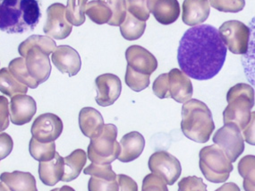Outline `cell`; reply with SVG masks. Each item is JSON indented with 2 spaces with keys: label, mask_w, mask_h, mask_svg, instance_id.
I'll list each match as a JSON object with an SVG mask.
<instances>
[{
  "label": "cell",
  "mask_w": 255,
  "mask_h": 191,
  "mask_svg": "<svg viewBox=\"0 0 255 191\" xmlns=\"http://www.w3.org/2000/svg\"><path fill=\"white\" fill-rule=\"evenodd\" d=\"M178 191H208L207 185L203 179L196 176H189L181 180L178 183Z\"/></svg>",
  "instance_id": "41"
},
{
  "label": "cell",
  "mask_w": 255,
  "mask_h": 191,
  "mask_svg": "<svg viewBox=\"0 0 255 191\" xmlns=\"http://www.w3.org/2000/svg\"><path fill=\"white\" fill-rule=\"evenodd\" d=\"M66 6L55 3L47 9V20L43 31L47 35L55 40H64L70 35L73 26L66 16Z\"/></svg>",
  "instance_id": "10"
},
{
  "label": "cell",
  "mask_w": 255,
  "mask_h": 191,
  "mask_svg": "<svg viewBox=\"0 0 255 191\" xmlns=\"http://www.w3.org/2000/svg\"><path fill=\"white\" fill-rule=\"evenodd\" d=\"M29 151L32 158L39 162H49L56 156L55 142L41 143L31 138L29 145Z\"/></svg>",
  "instance_id": "31"
},
{
  "label": "cell",
  "mask_w": 255,
  "mask_h": 191,
  "mask_svg": "<svg viewBox=\"0 0 255 191\" xmlns=\"http://www.w3.org/2000/svg\"><path fill=\"white\" fill-rule=\"evenodd\" d=\"M85 14L97 24L109 23L113 16V12L105 0H93L89 2Z\"/></svg>",
  "instance_id": "26"
},
{
  "label": "cell",
  "mask_w": 255,
  "mask_h": 191,
  "mask_svg": "<svg viewBox=\"0 0 255 191\" xmlns=\"http://www.w3.org/2000/svg\"><path fill=\"white\" fill-rule=\"evenodd\" d=\"M0 191H12L9 189L8 186L5 183L1 182L0 183Z\"/></svg>",
  "instance_id": "50"
},
{
  "label": "cell",
  "mask_w": 255,
  "mask_h": 191,
  "mask_svg": "<svg viewBox=\"0 0 255 191\" xmlns=\"http://www.w3.org/2000/svg\"><path fill=\"white\" fill-rule=\"evenodd\" d=\"M210 4L213 8L224 13H238L241 12L245 5V0H210Z\"/></svg>",
  "instance_id": "37"
},
{
  "label": "cell",
  "mask_w": 255,
  "mask_h": 191,
  "mask_svg": "<svg viewBox=\"0 0 255 191\" xmlns=\"http://www.w3.org/2000/svg\"><path fill=\"white\" fill-rule=\"evenodd\" d=\"M238 173L245 181L255 186V156H247L238 164Z\"/></svg>",
  "instance_id": "36"
},
{
  "label": "cell",
  "mask_w": 255,
  "mask_h": 191,
  "mask_svg": "<svg viewBox=\"0 0 255 191\" xmlns=\"http://www.w3.org/2000/svg\"><path fill=\"white\" fill-rule=\"evenodd\" d=\"M0 91L2 94L13 98L18 94H26L28 86L16 80L8 68L0 70Z\"/></svg>",
  "instance_id": "28"
},
{
  "label": "cell",
  "mask_w": 255,
  "mask_h": 191,
  "mask_svg": "<svg viewBox=\"0 0 255 191\" xmlns=\"http://www.w3.org/2000/svg\"><path fill=\"white\" fill-rule=\"evenodd\" d=\"M128 13H131L140 21L146 22L150 18V10L147 0H126Z\"/></svg>",
  "instance_id": "35"
},
{
  "label": "cell",
  "mask_w": 255,
  "mask_h": 191,
  "mask_svg": "<svg viewBox=\"0 0 255 191\" xmlns=\"http://www.w3.org/2000/svg\"><path fill=\"white\" fill-rule=\"evenodd\" d=\"M210 12L211 4L208 0H185L182 20L186 25L197 26L206 21Z\"/></svg>",
  "instance_id": "19"
},
{
  "label": "cell",
  "mask_w": 255,
  "mask_h": 191,
  "mask_svg": "<svg viewBox=\"0 0 255 191\" xmlns=\"http://www.w3.org/2000/svg\"><path fill=\"white\" fill-rule=\"evenodd\" d=\"M229 105L223 112L224 124L235 123L244 130L252 119L251 110L255 106V89L247 84H238L227 94Z\"/></svg>",
  "instance_id": "4"
},
{
  "label": "cell",
  "mask_w": 255,
  "mask_h": 191,
  "mask_svg": "<svg viewBox=\"0 0 255 191\" xmlns=\"http://www.w3.org/2000/svg\"><path fill=\"white\" fill-rule=\"evenodd\" d=\"M65 173L64 157L57 153L53 160L49 162H40L39 176L41 183L52 187L62 181Z\"/></svg>",
  "instance_id": "22"
},
{
  "label": "cell",
  "mask_w": 255,
  "mask_h": 191,
  "mask_svg": "<svg viewBox=\"0 0 255 191\" xmlns=\"http://www.w3.org/2000/svg\"><path fill=\"white\" fill-rule=\"evenodd\" d=\"M98 94L95 101L100 106L108 107L114 104L119 99L122 84L119 76L113 74H103L98 76L95 80Z\"/></svg>",
  "instance_id": "12"
},
{
  "label": "cell",
  "mask_w": 255,
  "mask_h": 191,
  "mask_svg": "<svg viewBox=\"0 0 255 191\" xmlns=\"http://www.w3.org/2000/svg\"><path fill=\"white\" fill-rule=\"evenodd\" d=\"M150 76L133 70L128 65L125 82L130 89L139 93L150 85Z\"/></svg>",
  "instance_id": "33"
},
{
  "label": "cell",
  "mask_w": 255,
  "mask_h": 191,
  "mask_svg": "<svg viewBox=\"0 0 255 191\" xmlns=\"http://www.w3.org/2000/svg\"><path fill=\"white\" fill-rule=\"evenodd\" d=\"M245 140L249 145L255 146V111L252 112V119L247 128L243 130Z\"/></svg>",
  "instance_id": "45"
},
{
  "label": "cell",
  "mask_w": 255,
  "mask_h": 191,
  "mask_svg": "<svg viewBox=\"0 0 255 191\" xmlns=\"http://www.w3.org/2000/svg\"><path fill=\"white\" fill-rule=\"evenodd\" d=\"M105 1L109 4L113 12V16L111 18L109 24L111 26H121V24L125 22L128 14L126 0H105Z\"/></svg>",
  "instance_id": "34"
},
{
  "label": "cell",
  "mask_w": 255,
  "mask_h": 191,
  "mask_svg": "<svg viewBox=\"0 0 255 191\" xmlns=\"http://www.w3.org/2000/svg\"><path fill=\"white\" fill-rule=\"evenodd\" d=\"M32 48H39L49 55L53 53L57 47L56 41L48 35H32L19 45L18 52L22 58H25L27 52Z\"/></svg>",
  "instance_id": "25"
},
{
  "label": "cell",
  "mask_w": 255,
  "mask_h": 191,
  "mask_svg": "<svg viewBox=\"0 0 255 191\" xmlns=\"http://www.w3.org/2000/svg\"><path fill=\"white\" fill-rule=\"evenodd\" d=\"M249 27L251 29L249 48L247 54L243 55L242 65L247 80L255 89V16L252 19Z\"/></svg>",
  "instance_id": "27"
},
{
  "label": "cell",
  "mask_w": 255,
  "mask_h": 191,
  "mask_svg": "<svg viewBox=\"0 0 255 191\" xmlns=\"http://www.w3.org/2000/svg\"><path fill=\"white\" fill-rule=\"evenodd\" d=\"M52 62L55 67L63 74L75 76L82 67L80 55L74 48L67 45H60L52 53Z\"/></svg>",
  "instance_id": "15"
},
{
  "label": "cell",
  "mask_w": 255,
  "mask_h": 191,
  "mask_svg": "<svg viewBox=\"0 0 255 191\" xmlns=\"http://www.w3.org/2000/svg\"><path fill=\"white\" fill-rule=\"evenodd\" d=\"M181 129L194 142L206 143L215 129L211 110L204 102L191 99L182 108Z\"/></svg>",
  "instance_id": "3"
},
{
  "label": "cell",
  "mask_w": 255,
  "mask_h": 191,
  "mask_svg": "<svg viewBox=\"0 0 255 191\" xmlns=\"http://www.w3.org/2000/svg\"><path fill=\"white\" fill-rule=\"evenodd\" d=\"M146 29V22L140 21L131 13L127 14L125 22L120 26V31L127 40H136L143 35Z\"/></svg>",
  "instance_id": "30"
},
{
  "label": "cell",
  "mask_w": 255,
  "mask_h": 191,
  "mask_svg": "<svg viewBox=\"0 0 255 191\" xmlns=\"http://www.w3.org/2000/svg\"><path fill=\"white\" fill-rule=\"evenodd\" d=\"M200 169L207 181L213 183L227 182L233 165L225 152L217 145L203 147L199 154Z\"/></svg>",
  "instance_id": "5"
},
{
  "label": "cell",
  "mask_w": 255,
  "mask_h": 191,
  "mask_svg": "<svg viewBox=\"0 0 255 191\" xmlns=\"http://www.w3.org/2000/svg\"><path fill=\"white\" fill-rule=\"evenodd\" d=\"M0 178L12 191H38L35 178L30 173L19 171L3 173Z\"/></svg>",
  "instance_id": "23"
},
{
  "label": "cell",
  "mask_w": 255,
  "mask_h": 191,
  "mask_svg": "<svg viewBox=\"0 0 255 191\" xmlns=\"http://www.w3.org/2000/svg\"><path fill=\"white\" fill-rule=\"evenodd\" d=\"M8 69L16 80L23 85H27L31 89H36L39 86L38 82L30 75V73L28 71L25 58H14L9 63Z\"/></svg>",
  "instance_id": "29"
},
{
  "label": "cell",
  "mask_w": 255,
  "mask_h": 191,
  "mask_svg": "<svg viewBox=\"0 0 255 191\" xmlns=\"http://www.w3.org/2000/svg\"><path fill=\"white\" fill-rule=\"evenodd\" d=\"M0 100H1V131H3L8 127V115L10 116V113H8V107H7L8 102L6 98L1 96Z\"/></svg>",
  "instance_id": "46"
},
{
  "label": "cell",
  "mask_w": 255,
  "mask_h": 191,
  "mask_svg": "<svg viewBox=\"0 0 255 191\" xmlns=\"http://www.w3.org/2000/svg\"><path fill=\"white\" fill-rule=\"evenodd\" d=\"M219 31L225 44L232 53L247 54L251 37L250 27L240 21L231 20L225 22L220 27Z\"/></svg>",
  "instance_id": "7"
},
{
  "label": "cell",
  "mask_w": 255,
  "mask_h": 191,
  "mask_svg": "<svg viewBox=\"0 0 255 191\" xmlns=\"http://www.w3.org/2000/svg\"><path fill=\"white\" fill-rule=\"evenodd\" d=\"M37 111L35 100L26 94H18L11 99L9 113L11 122L17 126L29 123Z\"/></svg>",
  "instance_id": "13"
},
{
  "label": "cell",
  "mask_w": 255,
  "mask_h": 191,
  "mask_svg": "<svg viewBox=\"0 0 255 191\" xmlns=\"http://www.w3.org/2000/svg\"><path fill=\"white\" fill-rule=\"evenodd\" d=\"M88 0H67L66 16L72 25L81 26L85 22V9Z\"/></svg>",
  "instance_id": "32"
},
{
  "label": "cell",
  "mask_w": 255,
  "mask_h": 191,
  "mask_svg": "<svg viewBox=\"0 0 255 191\" xmlns=\"http://www.w3.org/2000/svg\"><path fill=\"white\" fill-rule=\"evenodd\" d=\"M119 191H138V185L131 177L125 174L118 175Z\"/></svg>",
  "instance_id": "44"
},
{
  "label": "cell",
  "mask_w": 255,
  "mask_h": 191,
  "mask_svg": "<svg viewBox=\"0 0 255 191\" xmlns=\"http://www.w3.org/2000/svg\"><path fill=\"white\" fill-rule=\"evenodd\" d=\"M120 146L121 153L118 159L122 163H130L141 156L145 147V139L141 133L132 131L121 138Z\"/></svg>",
  "instance_id": "21"
},
{
  "label": "cell",
  "mask_w": 255,
  "mask_h": 191,
  "mask_svg": "<svg viewBox=\"0 0 255 191\" xmlns=\"http://www.w3.org/2000/svg\"><path fill=\"white\" fill-rule=\"evenodd\" d=\"M84 174L85 175L107 179L110 181H114L118 179V175L115 174L110 165H98L93 163L84 170Z\"/></svg>",
  "instance_id": "38"
},
{
  "label": "cell",
  "mask_w": 255,
  "mask_h": 191,
  "mask_svg": "<svg viewBox=\"0 0 255 191\" xmlns=\"http://www.w3.org/2000/svg\"><path fill=\"white\" fill-rule=\"evenodd\" d=\"M104 120L100 111L92 107L83 108L79 113V127L85 137H99L104 129Z\"/></svg>",
  "instance_id": "20"
},
{
  "label": "cell",
  "mask_w": 255,
  "mask_h": 191,
  "mask_svg": "<svg viewBox=\"0 0 255 191\" xmlns=\"http://www.w3.org/2000/svg\"><path fill=\"white\" fill-rule=\"evenodd\" d=\"M243 186H244V190L246 191H255V186L247 183V181H245V180L243 183Z\"/></svg>",
  "instance_id": "48"
},
{
  "label": "cell",
  "mask_w": 255,
  "mask_h": 191,
  "mask_svg": "<svg viewBox=\"0 0 255 191\" xmlns=\"http://www.w3.org/2000/svg\"><path fill=\"white\" fill-rule=\"evenodd\" d=\"M168 84L170 98L179 103H185L191 100L194 94L193 84L189 76L177 68L168 73Z\"/></svg>",
  "instance_id": "17"
},
{
  "label": "cell",
  "mask_w": 255,
  "mask_h": 191,
  "mask_svg": "<svg viewBox=\"0 0 255 191\" xmlns=\"http://www.w3.org/2000/svg\"><path fill=\"white\" fill-rule=\"evenodd\" d=\"M65 173L62 182L69 183L74 181L82 173L87 162V155L83 149H76L71 155L64 157Z\"/></svg>",
  "instance_id": "24"
},
{
  "label": "cell",
  "mask_w": 255,
  "mask_h": 191,
  "mask_svg": "<svg viewBox=\"0 0 255 191\" xmlns=\"http://www.w3.org/2000/svg\"><path fill=\"white\" fill-rule=\"evenodd\" d=\"M89 191H119V183L118 179L110 181L107 179L92 176L89 180Z\"/></svg>",
  "instance_id": "39"
},
{
  "label": "cell",
  "mask_w": 255,
  "mask_h": 191,
  "mask_svg": "<svg viewBox=\"0 0 255 191\" xmlns=\"http://www.w3.org/2000/svg\"><path fill=\"white\" fill-rule=\"evenodd\" d=\"M41 18L40 0H1L0 29L13 33L33 31Z\"/></svg>",
  "instance_id": "2"
},
{
  "label": "cell",
  "mask_w": 255,
  "mask_h": 191,
  "mask_svg": "<svg viewBox=\"0 0 255 191\" xmlns=\"http://www.w3.org/2000/svg\"><path fill=\"white\" fill-rule=\"evenodd\" d=\"M215 191H240V189L236 183H229L222 185Z\"/></svg>",
  "instance_id": "47"
},
{
  "label": "cell",
  "mask_w": 255,
  "mask_h": 191,
  "mask_svg": "<svg viewBox=\"0 0 255 191\" xmlns=\"http://www.w3.org/2000/svg\"><path fill=\"white\" fill-rule=\"evenodd\" d=\"M213 142L225 152L231 163H235L245 150L241 129L235 123L225 124L217 130L213 137Z\"/></svg>",
  "instance_id": "8"
},
{
  "label": "cell",
  "mask_w": 255,
  "mask_h": 191,
  "mask_svg": "<svg viewBox=\"0 0 255 191\" xmlns=\"http://www.w3.org/2000/svg\"><path fill=\"white\" fill-rule=\"evenodd\" d=\"M167 183L157 174H148L142 182L141 191H168Z\"/></svg>",
  "instance_id": "40"
},
{
  "label": "cell",
  "mask_w": 255,
  "mask_h": 191,
  "mask_svg": "<svg viewBox=\"0 0 255 191\" xmlns=\"http://www.w3.org/2000/svg\"><path fill=\"white\" fill-rule=\"evenodd\" d=\"M0 159L3 160L13 150V140L6 133H1L0 135Z\"/></svg>",
  "instance_id": "43"
},
{
  "label": "cell",
  "mask_w": 255,
  "mask_h": 191,
  "mask_svg": "<svg viewBox=\"0 0 255 191\" xmlns=\"http://www.w3.org/2000/svg\"><path fill=\"white\" fill-rule=\"evenodd\" d=\"M148 8L159 23L164 25L176 22L180 14L177 0H147Z\"/></svg>",
  "instance_id": "18"
},
{
  "label": "cell",
  "mask_w": 255,
  "mask_h": 191,
  "mask_svg": "<svg viewBox=\"0 0 255 191\" xmlns=\"http://www.w3.org/2000/svg\"><path fill=\"white\" fill-rule=\"evenodd\" d=\"M149 169L165 181L167 185H174L182 173L180 162L167 151H157L149 159Z\"/></svg>",
  "instance_id": "9"
},
{
  "label": "cell",
  "mask_w": 255,
  "mask_h": 191,
  "mask_svg": "<svg viewBox=\"0 0 255 191\" xmlns=\"http://www.w3.org/2000/svg\"><path fill=\"white\" fill-rule=\"evenodd\" d=\"M126 58L128 66L133 70L148 76L156 71L158 67V61L154 55L139 45H132L128 48L126 50Z\"/></svg>",
  "instance_id": "14"
},
{
  "label": "cell",
  "mask_w": 255,
  "mask_h": 191,
  "mask_svg": "<svg viewBox=\"0 0 255 191\" xmlns=\"http://www.w3.org/2000/svg\"><path fill=\"white\" fill-rule=\"evenodd\" d=\"M228 47L220 31L210 24H200L185 31L177 50L181 70L196 80H209L222 69Z\"/></svg>",
  "instance_id": "1"
},
{
  "label": "cell",
  "mask_w": 255,
  "mask_h": 191,
  "mask_svg": "<svg viewBox=\"0 0 255 191\" xmlns=\"http://www.w3.org/2000/svg\"><path fill=\"white\" fill-rule=\"evenodd\" d=\"M31 132L32 138L39 142H55L63 132V122L56 114L44 113L34 120Z\"/></svg>",
  "instance_id": "11"
},
{
  "label": "cell",
  "mask_w": 255,
  "mask_h": 191,
  "mask_svg": "<svg viewBox=\"0 0 255 191\" xmlns=\"http://www.w3.org/2000/svg\"><path fill=\"white\" fill-rule=\"evenodd\" d=\"M153 93L159 99L170 98L169 84H168V73L161 74L154 81L152 86Z\"/></svg>",
  "instance_id": "42"
},
{
  "label": "cell",
  "mask_w": 255,
  "mask_h": 191,
  "mask_svg": "<svg viewBox=\"0 0 255 191\" xmlns=\"http://www.w3.org/2000/svg\"><path fill=\"white\" fill-rule=\"evenodd\" d=\"M75 191L73 188L69 187V186H63L61 188H57L54 189L52 191Z\"/></svg>",
  "instance_id": "49"
},
{
  "label": "cell",
  "mask_w": 255,
  "mask_h": 191,
  "mask_svg": "<svg viewBox=\"0 0 255 191\" xmlns=\"http://www.w3.org/2000/svg\"><path fill=\"white\" fill-rule=\"evenodd\" d=\"M49 56L39 48H32L24 58L28 71L39 85L45 83L50 76L51 64Z\"/></svg>",
  "instance_id": "16"
},
{
  "label": "cell",
  "mask_w": 255,
  "mask_h": 191,
  "mask_svg": "<svg viewBox=\"0 0 255 191\" xmlns=\"http://www.w3.org/2000/svg\"><path fill=\"white\" fill-rule=\"evenodd\" d=\"M117 138L118 128L113 124H106L102 133L91 139L88 159L98 165H110L117 160L121 153V146Z\"/></svg>",
  "instance_id": "6"
}]
</instances>
